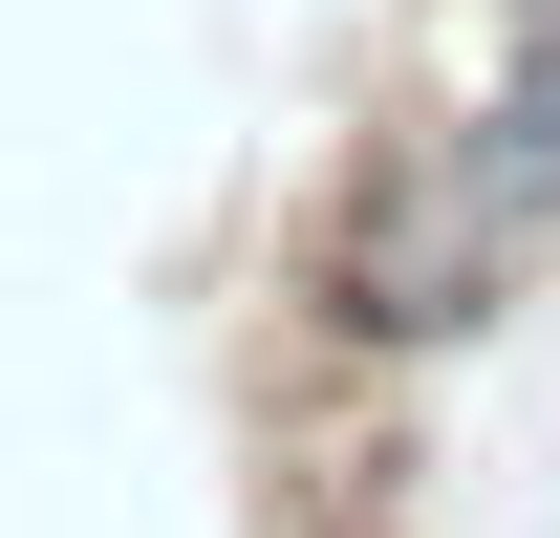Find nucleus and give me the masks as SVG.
<instances>
[{
	"instance_id": "1",
	"label": "nucleus",
	"mask_w": 560,
	"mask_h": 538,
	"mask_svg": "<svg viewBox=\"0 0 560 538\" xmlns=\"http://www.w3.org/2000/svg\"><path fill=\"white\" fill-rule=\"evenodd\" d=\"M560 259V22H495L453 0V44L388 130L346 151V215H324V324L431 366V344L517 324Z\"/></svg>"
},
{
	"instance_id": "2",
	"label": "nucleus",
	"mask_w": 560,
	"mask_h": 538,
	"mask_svg": "<svg viewBox=\"0 0 560 538\" xmlns=\"http://www.w3.org/2000/svg\"><path fill=\"white\" fill-rule=\"evenodd\" d=\"M495 22H560V0H495Z\"/></svg>"
}]
</instances>
